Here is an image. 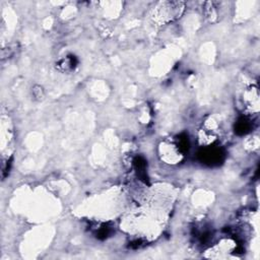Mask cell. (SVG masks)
<instances>
[{
	"label": "cell",
	"instance_id": "1",
	"mask_svg": "<svg viewBox=\"0 0 260 260\" xmlns=\"http://www.w3.org/2000/svg\"><path fill=\"white\" fill-rule=\"evenodd\" d=\"M156 11V19L161 22H170L180 18L184 11L183 3H163Z\"/></svg>",
	"mask_w": 260,
	"mask_h": 260
},
{
	"label": "cell",
	"instance_id": "2",
	"mask_svg": "<svg viewBox=\"0 0 260 260\" xmlns=\"http://www.w3.org/2000/svg\"><path fill=\"white\" fill-rule=\"evenodd\" d=\"M161 159L168 163V164H177L179 163L183 158V152L178 146L177 141L171 142V141H165L161 144L160 150H159Z\"/></svg>",
	"mask_w": 260,
	"mask_h": 260
},
{
	"label": "cell",
	"instance_id": "3",
	"mask_svg": "<svg viewBox=\"0 0 260 260\" xmlns=\"http://www.w3.org/2000/svg\"><path fill=\"white\" fill-rule=\"evenodd\" d=\"M221 153L218 150L214 149H209L207 150L204 154L202 153V158L206 163H216L220 162L221 160Z\"/></svg>",
	"mask_w": 260,
	"mask_h": 260
},
{
	"label": "cell",
	"instance_id": "4",
	"mask_svg": "<svg viewBox=\"0 0 260 260\" xmlns=\"http://www.w3.org/2000/svg\"><path fill=\"white\" fill-rule=\"evenodd\" d=\"M250 126H251V125H250L249 121H248L247 119L242 118V119H240V120L237 122L235 129H236L237 134H239V135H245V134H247V133L249 132Z\"/></svg>",
	"mask_w": 260,
	"mask_h": 260
}]
</instances>
